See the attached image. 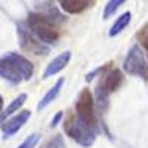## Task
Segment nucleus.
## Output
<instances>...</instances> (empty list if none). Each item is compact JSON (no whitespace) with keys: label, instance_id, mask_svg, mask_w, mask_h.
<instances>
[{"label":"nucleus","instance_id":"obj_3","mask_svg":"<svg viewBox=\"0 0 148 148\" xmlns=\"http://www.w3.org/2000/svg\"><path fill=\"white\" fill-rule=\"evenodd\" d=\"M64 132L73 141H76L79 145H82L84 148H89L90 145H93V142L96 139V133H98L96 130L88 127L82 121H79V119L73 113L68 114V117L64 123Z\"/></svg>","mask_w":148,"mask_h":148},{"label":"nucleus","instance_id":"obj_18","mask_svg":"<svg viewBox=\"0 0 148 148\" xmlns=\"http://www.w3.org/2000/svg\"><path fill=\"white\" fill-rule=\"evenodd\" d=\"M39 141H40V135L39 133H33V135H30V136H27V139L24 141L21 145H18L16 148H34Z\"/></svg>","mask_w":148,"mask_h":148},{"label":"nucleus","instance_id":"obj_13","mask_svg":"<svg viewBox=\"0 0 148 148\" xmlns=\"http://www.w3.org/2000/svg\"><path fill=\"white\" fill-rule=\"evenodd\" d=\"M130 18H132V14H130L129 10L125 12V14H121V15L114 21L113 25H111V28H110V31H108V36H110V37H116V36H119L123 30H125V28L129 25Z\"/></svg>","mask_w":148,"mask_h":148},{"label":"nucleus","instance_id":"obj_5","mask_svg":"<svg viewBox=\"0 0 148 148\" xmlns=\"http://www.w3.org/2000/svg\"><path fill=\"white\" fill-rule=\"evenodd\" d=\"M123 68L130 76L141 77L142 80H148V62L144 58V53L139 46H132L125 58Z\"/></svg>","mask_w":148,"mask_h":148},{"label":"nucleus","instance_id":"obj_17","mask_svg":"<svg viewBox=\"0 0 148 148\" xmlns=\"http://www.w3.org/2000/svg\"><path fill=\"white\" fill-rule=\"evenodd\" d=\"M42 148H67V145H65V141L61 135H55L46 144H43Z\"/></svg>","mask_w":148,"mask_h":148},{"label":"nucleus","instance_id":"obj_4","mask_svg":"<svg viewBox=\"0 0 148 148\" xmlns=\"http://www.w3.org/2000/svg\"><path fill=\"white\" fill-rule=\"evenodd\" d=\"M76 117L79 119V121H82L83 125H86L88 127L99 132V126H98V120H96V114H95V102L92 93L89 92V89H83L76 101Z\"/></svg>","mask_w":148,"mask_h":148},{"label":"nucleus","instance_id":"obj_6","mask_svg":"<svg viewBox=\"0 0 148 148\" xmlns=\"http://www.w3.org/2000/svg\"><path fill=\"white\" fill-rule=\"evenodd\" d=\"M18 39L19 45L25 52H31L34 55H47L51 52V47L42 43L37 37L28 30V27L24 22L18 24Z\"/></svg>","mask_w":148,"mask_h":148},{"label":"nucleus","instance_id":"obj_21","mask_svg":"<svg viewBox=\"0 0 148 148\" xmlns=\"http://www.w3.org/2000/svg\"><path fill=\"white\" fill-rule=\"evenodd\" d=\"M61 119H62V111H58V113L55 114V117L51 120V127H55L58 123L61 121Z\"/></svg>","mask_w":148,"mask_h":148},{"label":"nucleus","instance_id":"obj_16","mask_svg":"<svg viewBox=\"0 0 148 148\" xmlns=\"http://www.w3.org/2000/svg\"><path fill=\"white\" fill-rule=\"evenodd\" d=\"M125 3V0H110V2L105 5V9H104V14H102V18L104 19H108L114 12Z\"/></svg>","mask_w":148,"mask_h":148},{"label":"nucleus","instance_id":"obj_2","mask_svg":"<svg viewBox=\"0 0 148 148\" xmlns=\"http://www.w3.org/2000/svg\"><path fill=\"white\" fill-rule=\"evenodd\" d=\"M123 80H125V76L117 68H113L104 74L102 80L98 83L96 90H95L96 104L99 107V111H102V113L107 111V108L110 105V95L113 92H116L123 84Z\"/></svg>","mask_w":148,"mask_h":148},{"label":"nucleus","instance_id":"obj_11","mask_svg":"<svg viewBox=\"0 0 148 148\" xmlns=\"http://www.w3.org/2000/svg\"><path fill=\"white\" fill-rule=\"evenodd\" d=\"M64 82H65L64 77H59V79L56 80V83L46 92V95L40 99V102L37 104V110H45L47 105H51V104L56 99L58 95H59V92H61V89H62V86H64Z\"/></svg>","mask_w":148,"mask_h":148},{"label":"nucleus","instance_id":"obj_19","mask_svg":"<svg viewBox=\"0 0 148 148\" xmlns=\"http://www.w3.org/2000/svg\"><path fill=\"white\" fill-rule=\"evenodd\" d=\"M138 40L141 42V45H142V47L147 51V55H148V25H145V27H142L141 28V31L138 33Z\"/></svg>","mask_w":148,"mask_h":148},{"label":"nucleus","instance_id":"obj_12","mask_svg":"<svg viewBox=\"0 0 148 148\" xmlns=\"http://www.w3.org/2000/svg\"><path fill=\"white\" fill-rule=\"evenodd\" d=\"M25 101H27V93H21L19 96H16L15 99L9 104V107L0 114V127L6 123V117H9L10 114H14V113H18V110L24 105Z\"/></svg>","mask_w":148,"mask_h":148},{"label":"nucleus","instance_id":"obj_8","mask_svg":"<svg viewBox=\"0 0 148 148\" xmlns=\"http://www.w3.org/2000/svg\"><path fill=\"white\" fill-rule=\"evenodd\" d=\"M31 117V111L30 110H22L16 116H14L10 120H8L5 125L2 126V132H3V138H9L14 135L25 125Z\"/></svg>","mask_w":148,"mask_h":148},{"label":"nucleus","instance_id":"obj_9","mask_svg":"<svg viewBox=\"0 0 148 148\" xmlns=\"http://www.w3.org/2000/svg\"><path fill=\"white\" fill-rule=\"evenodd\" d=\"M70 59H71V52L70 51H65L62 53H59L58 56H55L51 62H49L46 65V70L43 73V79H49V77H52L55 76V74L61 73L70 62Z\"/></svg>","mask_w":148,"mask_h":148},{"label":"nucleus","instance_id":"obj_22","mask_svg":"<svg viewBox=\"0 0 148 148\" xmlns=\"http://www.w3.org/2000/svg\"><path fill=\"white\" fill-rule=\"evenodd\" d=\"M2 108H3V96L0 95V114H2Z\"/></svg>","mask_w":148,"mask_h":148},{"label":"nucleus","instance_id":"obj_10","mask_svg":"<svg viewBox=\"0 0 148 148\" xmlns=\"http://www.w3.org/2000/svg\"><path fill=\"white\" fill-rule=\"evenodd\" d=\"M59 5L68 14H82L83 10L92 8L95 2L93 0H61Z\"/></svg>","mask_w":148,"mask_h":148},{"label":"nucleus","instance_id":"obj_14","mask_svg":"<svg viewBox=\"0 0 148 148\" xmlns=\"http://www.w3.org/2000/svg\"><path fill=\"white\" fill-rule=\"evenodd\" d=\"M42 15H45L46 18H49L51 21H53L55 24H62L67 18L61 14V12L55 8L53 3H43L42 5Z\"/></svg>","mask_w":148,"mask_h":148},{"label":"nucleus","instance_id":"obj_15","mask_svg":"<svg viewBox=\"0 0 148 148\" xmlns=\"http://www.w3.org/2000/svg\"><path fill=\"white\" fill-rule=\"evenodd\" d=\"M0 77L5 79V80H8L10 84H19V83L22 82L21 76H18V74L12 70L6 62H3L2 59H0Z\"/></svg>","mask_w":148,"mask_h":148},{"label":"nucleus","instance_id":"obj_7","mask_svg":"<svg viewBox=\"0 0 148 148\" xmlns=\"http://www.w3.org/2000/svg\"><path fill=\"white\" fill-rule=\"evenodd\" d=\"M6 62L12 70H14L18 76H21L22 80H30L34 74V65L31 64V61L27 59L25 56H22L19 53H15V52H9L6 53L5 56L0 58Z\"/></svg>","mask_w":148,"mask_h":148},{"label":"nucleus","instance_id":"obj_20","mask_svg":"<svg viewBox=\"0 0 148 148\" xmlns=\"http://www.w3.org/2000/svg\"><path fill=\"white\" fill-rule=\"evenodd\" d=\"M111 65H113V62H107L105 65H102V67H99V68H96V70H93L92 73H89V74H86V82H90L96 74H99V73H104V71H110L111 70Z\"/></svg>","mask_w":148,"mask_h":148},{"label":"nucleus","instance_id":"obj_1","mask_svg":"<svg viewBox=\"0 0 148 148\" xmlns=\"http://www.w3.org/2000/svg\"><path fill=\"white\" fill-rule=\"evenodd\" d=\"M28 30L45 45L56 43L59 39V31L56 28V24L42 15L40 12H31L27 18Z\"/></svg>","mask_w":148,"mask_h":148}]
</instances>
